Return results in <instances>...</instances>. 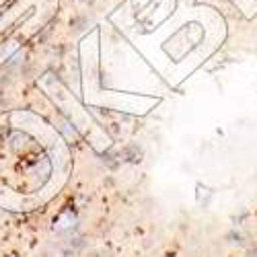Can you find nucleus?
Segmentation results:
<instances>
[{
    "label": "nucleus",
    "mask_w": 257,
    "mask_h": 257,
    "mask_svg": "<svg viewBox=\"0 0 257 257\" xmlns=\"http://www.w3.org/2000/svg\"><path fill=\"white\" fill-rule=\"evenodd\" d=\"M72 157L66 140L29 111L0 115V208L31 212L66 185Z\"/></svg>",
    "instance_id": "f257e3e1"
}]
</instances>
